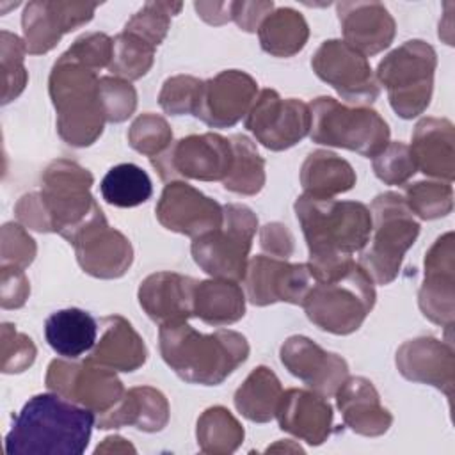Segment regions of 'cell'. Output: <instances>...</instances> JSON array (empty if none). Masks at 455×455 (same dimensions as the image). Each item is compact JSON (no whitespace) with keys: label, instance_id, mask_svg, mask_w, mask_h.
Masks as SVG:
<instances>
[{"label":"cell","instance_id":"6da1fadb","mask_svg":"<svg viewBox=\"0 0 455 455\" xmlns=\"http://www.w3.org/2000/svg\"><path fill=\"white\" fill-rule=\"evenodd\" d=\"M297 219L309 247V268L315 281L339 275L350 263V254L368 242L371 215L354 201L302 196L295 203Z\"/></svg>","mask_w":455,"mask_h":455},{"label":"cell","instance_id":"7a4b0ae2","mask_svg":"<svg viewBox=\"0 0 455 455\" xmlns=\"http://www.w3.org/2000/svg\"><path fill=\"white\" fill-rule=\"evenodd\" d=\"M96 414L59 393L32 396L12 421L5 453L80 455L85 451Z\"/></svg>","mask_w":455,"mask_h":455},{"label":"cell","instance_id":"3957f363","mask_svg":"<svg viewBox=\"0 0 455 455\" xmlns=\"http://www.w3.org/2000/svg\"><path fill=\"white\" fill-rule=\"evenodd\" d=\"M160 350L183 380L215 386L247 359L249 345L233 331L219 329L213 334H201L185 322H178L160 327Z\"/></svg>","mask_w":455,"mask_h":455},{"label":"cell","instance_id":"277c9868","mask_svg":"<svg viewBox=\"0 0 455 455\" xmlns=\"http://www.w3.org/2000/svg\"><path fill=\"white\" fill-rule=\"evenodd\" d=\"M50 94L59 110V132L75 146L91 144L103 128L100 80L91 68L64 53L50 76Z\"/></svg>","mask_w":455,"mask_h":455},{"label":"cell","instance_id":"5b68a950","mask_svg":"<svg viewBox=\"0 0 455 455\" xmlns=\"http://www.w3.org/2000/svg\"><path fill=\"white\" fill-rule=\"evenodd\" d=\"M375 302L371 277L364 268L352 265L339 275L327 281H315L302 306L311 322L334 334L355 331Z\"/></svg>","mask_w":455,"mask_h":455},{"label":"cell","instance_id":"8992f818","mask_svg":"<svg viewBox=\"0 0 455 455\" xmlns=\"http://www.w3.org/2000/svg\"><path fill=\"white\" fill-rule=\"evenodd\" d=\"M311 137L318 144H331L377 156L389 139L384 119L370 108H347L332 98H318L311 103Z\"/></svg>","mask_w":455,"mask_h":455},{"label":"cell","instance_id":"52a82bcc","mask_svg":"<svg viewBox=\"0 0 455 455\" xmlns=\"http://www.w3.org/2000/svg\"><path fill=\"white\" fill-rule=\"evenodd\" d=\"M375 236L368 251L361 254L359 265L379 284L395 279L403 252L414 243L419 224L411 217L398 194L386 192L375 197Z\"/></svg>","mask_w":455,"mask_h":455},{"label":"cell","instance_id":"ba28073f","mask_svg":"<svg viewBox=\"0 0 455 455\" xmlns=\"http://www.w3.org/2000/svg\"><path fill=\"white\" fill-rule=\"evenodd\" d=\"M222 210L220 226L197 236L192 254L204 272L224 279H242L258 220L247 206L229 204Z\"/></svg>","mask_w":455,"mask_h":455},{"label":"cell","instance_id":"9c48e42d","mask_svg":"<svg viewBox=\"0 0 455 455\" xmlns=\"http://www.w3.org/2000/svg\"><path fill=\"white\" fill-rule=\"evenodd\" d=\"M434 50L421 41H409L379 66V78L387 85L393 108L405 119L419 114L430 100Z\"/></svg>","mask_w":455,"mask_h":455},{"label":"cell","instance_id":"30bf717a","mask_svg":"<svg viewBox=\"0 0 455 455\" xmlns=\"http://www.w3.org/2000/svg\"><path fill=\"white\" fill-rule=\"evenodd\" d=\"M151 164L164 180L176 176L196 180H222L233 164L231 140L215 135H190L178 140L165 153L155 155Z\"/></svg>","mask_w":455,"mask_h":455},{"label":"cell","instance_id":"8fae6325","mask_svg":"<svg viewBox=\"0 0 455 455\" xmlns=\"http://www.w3.org/2000/svg\"><path fill=\"white\" fill-rule=\"evenodd\" d=\"M46 386L64 398L91 409L100 418L112 412L124 398L119 379L105 366L94 368L92 361L84 364L53 361L48 368Z\"/></svg>","mask_w":455,"mask_h":455},{"label":"cell","instance_id":"7c38bea8","mask_svg":"<svg viewBox=\"0 0 455 455\" xmlns=\"http://www.w3.org/2000/svg\"><path fill=\"white\" fill-rule=\"evenodd\" d=\"M245 126L270 149H284L299 142L311 128L307 105L299 100H281L265 89L251 108Z\"/></svg>","mask_w":455,"mask_h":455},{"label":"cell","instance_id":"4fadbf2b","mask_svg":"<svg viewBox=\"0 0 455 455\" xmlns=\"http://www.w3.org/2000/svg\"><path fill=\"white\" fill-rule=\"evenodd\" d=\"M243 277L249 300L256 306H267L277 300L302 306L315 283L309 265H290L267 256H256L249 263Z\"/></svg>","mask_w":455,"mask_h":455},{"label":"cell","instance_id":"5bb4252c","mask_svg":"<svg viewBox=\"0 0 455 455\" xmlns=\"http://www.w3.org/2000/svg\"><path fill=\"white\" fill-rule=\"evenodd\" d=\"M311 64L316 75L348 101H373L379 94L366 59L348 43L325 41Z\"/></svg>","mask_w":455,"mask_h":455},{"label":"cell","instance_id":"9a60e30c","mask_svg":"<svg viewBox=\"0 0 455 455\" xmlns=\"http://www.w3.org/2000/svg\"><path fill=\"white\" fill-rule=\"evenodd\" d=\"M224 210L187 183H169L156 206L158 220L172 231L201 236L222 222Z\"/></svg>","mask_w":455,"mask_h":455},{"label":"cell","instance_id":"2e32d148","mask_svg":"<svg viewBox=\"0 0 455 455\" xmlns=\"http://www.w3.org/2000/svg\"><path fill=\"white\" fill-rule=\"evenodd\" d=\"M256 92V82L240 71H224L203 82L194 116L210 126L235 124L249 107Z\"/></svg>","mask_w":455,"mask_h":455},{"label":"cell","instance_id":"e0dca14e","mask_svg":"<svg viewBox=\"0 0 455 455\" xmlns=\"http://www.w3.org/2000/svg\"><path fill=\"white\" fill-rule=\"evenodd\" d=\"M283 364L322 395H332L347 377V364L336 354L323 352L304 336L290 338L281 348Z\"/></svg>","mask_w":455,"mask_h":455},{"label":"cell","instance_id":"ac0fdd59","mask_svg":"<svg viewBox=\"0 0 455 455\" xmlns=\"http://www.w3.org/2000/svg\"><path fill=\"white\" fill-rule=\"evenodd\" d=\"M82 268L96 277H117L132 263V247L128 240L114 229H108L101 219L84 229L73 240Z\"/></svg>","mask_w":455,"mask_h":455},{"label":"cell","instance_id":"d6986e66","mask_svg":"<svg viewBox=\"0 0 455 455\" xmlns=\"http://www.w3.org/2000/svg\"><path fill=\"white\" fill-rule=\"evenodd\" d=\"M197 281L180 274L160 272L149 275L139 290L140 306L160 325L185 322L194 315Z\"/></svg>","mask_w":455,"mask_h":455},{"label":"cell","instance_id":"ffe728a7","mask_svg":"<svg viewBox=\"0 0 455 455\" xmlns=\"http://www.w3.org/2000/svg\"><path fill=\"white\" fill-rule=\"evenodd\" d=\"M275 416L283 430L309 444H322L329 437L332 411L322 396L302 389H290L281 395Z\"/></svg>","mask_w":455,"mask_h":455},{"label":"cell","instance_id":"44dd1931","mask_svg":"<svg viewBox=\"0 0 455 455\" xmlns=\"http://www.w3.org/2000/svg\"><path fill=\"white\" fill-rule=\"evenodd\" d=\"M98 320L78 307L52 313L44 322V338L52 350L64 359H76L98 341Z\"/></svg>","mask_w":455,"mask_h":455},{"label":"cell","instance_id":"7402d4cb","mask_svg":"<svg viewBox=\"0 0 455 455\" xmlns=\"http://www.w3.org/2000/svg\"><path fill=\"white\" fill-rule=\"evenodd\" d=\"M338 405L343 411L345 423L357 434L380 435L391 425V414L380 407L379 395L371 382L364 379H352L341 384L338 393Z\"/></svg>","mask_w":455,"mask_h":455},{"label":"cell","instance_id":"603a6c76","mask_svg":"<svg viewBox=\"0 0 455 455\" xmlns=\"http://www.w3.org/2000/svg\"><path fill=\"white\" fill-rule=\"evenodd\" d=\"M103 336L98 341L91 361L105 368L133 371L146 361V347L132 325L121 316L101 320Z\"/></svg>","mask_w":455,"mask_h":455},{"label":"cell","instance_id":"cb8c5ba5","mask_svg":"<svg viewBox=\"0 0 455 455\" xmlns=\"http://www.w3.org/2000/svg\"><path fill=\"white\" fill-rule=\"evenodd\" d=\"M194 315L213 325L233 323L243 316V293L228 279L197 283Z\"/></svg>","mask_w":455,"mask_h":455},{"label":"cell","instance_id":"d4e9b609","mask_svg":"<svg viewBox=\"0 0 455 455\" xmlns=\"http://www.w3.org/2000/svg\"><path fill=\"white\" fill-rule=\"evenodd\" d=\"M300 178L306 194L313 197H332V194L348 190L355 181L352 167L327 151L311 153Z\"/></svg>","mask_w":455,"mask_h":455},{"label":"cell","instance_id":"484cf974","mask_svg":"<svg viewBox=\"0 0 455 455\" xmlns=\"http://www.w3.org/2000/svg\"><path fill=\"white\" fill-rule=\"evenodd\" d=\"M281 400V386L275 375L265 368H256L235 395L236 409L251 421L265 423L275 416Z\"/></svg>","mask_w":455,"mask_h":455},{"label":"cell","instance_id":"4316f807","mask_svg":"<svg viewBox=\"0 0 455 455\" xmlns=\"http://www.w3.org/2000/svg\"><path fill=\"white\" fill-rule=\"evenodd\" d=\"M103 199L119 208H133L146 203L153 185L144 169L135 164H119L108 169L100 183Z\"/></svg>","mask_w":455,"mask_h":455},{"label":"cell","instance_id":"83f0119b","mask_svg":"<svg viewBox=\"0 0 455 455\" xmlns=\"http://www.w3.org/2000/svg\"><path fill=\"white\" fill-rule=\"evenodd\" d=\"M231 146L233 164L229 174L224 178V187L238 194H256L265 181L263 158L243 135L231 137Z\"/></svg>","mask_w":455,"mask_h":455},{"label":"cell","instance_id":"f1b7e54d","mask_svg":"<svg viewBox=\"0 0 455 455\" xmlns=\"http://www.w3.org/2000/svg\"><path fill=\"white\" fill-rule=\"evenodd\" d=\"M243 439L238 421L222 407L208 409L197 421V443L203 451H233Z\"/></svg>","mask_w":455,"mask_h":455},{"label":"cell","instance_id":"f546056e","mask_svg":"<svg viewBox=\"0 0 455 455\" xmlns=\"http://www.w3.org/2000/svg\"><path fill=\"white\" fill-rule=\"evenodd\" d=\"M171 139L169 126L164 119L155 116H140L130 130V144L146 155L155 156V153H160V149L167 144Z\"/></svg>","mask_w":455,"mask_h":455},{"label":"cell","instance_id":"4dcf8cb0","mask_svg":"<svg viewBox=\"0 0 455 455\" xmlns=\"http://www.w3.org/2000/svg\"><path fill=\"white\" fill-rule=\"evenodd\" d=\"M201 84L203 82H197L190 76H176L167 80L160 94V105L165 112L174 116H180L183 112H194Z\"/></svg>","mask_w":455,"mask_h":455},{"label":"cell","instance_id":"1f68e13d","mask_svg":"<svg viewBox=\"0 0 455 455\" xmlns=\"http://www.w3.org/2000/svg\"><path fill=\"white\" fill-rule=\"evenodd\" d=\"M100 92L103 114L110 121H123L135 108V91L126 82L116 78H101Z\"/></svg>","mask_w":455,"mask_h":455},{"label":"cell","instance_id":"d6a6232c","mask_svg":"<svg viewBox=\"0 0 455 455\" xmlns=\"http://www.w3.org/2000/svg\"><path fill=\"white\" fill-rule=\"evenodd\" d=\"M377 156L380 158H375V172L387 183H402L411 174H414L416 165L409 155V148L400 142L389 144Z\"/></svg>","mask_w":455,"mask_h":455}]
</instances>
